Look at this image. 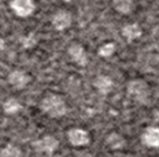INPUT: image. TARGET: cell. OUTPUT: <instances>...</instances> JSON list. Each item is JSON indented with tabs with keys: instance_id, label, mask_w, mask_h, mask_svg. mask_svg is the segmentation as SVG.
Returning a JSON list of instances; mask_svg holds the SVG:
<instances>
[{
	"instance_id": "10",
	"label": "cell",
	"mask_w": 159,
	"mask_h": 157,
	"mask_svg": "<svg viewBox=\"0 0 159 157\" xmlns=\"http://www.w3.org/2000/svg\"><path fill=\"white\" fill-rule=\"evenodd\" d=\"M143 34V30L138 23L127 24L122 28V35L126 38L129 43L133 42L134 40L141 37Z\"/></svg>"
},
{
	"instance_id": "9",
	"label": "cell",
	"mask_w": 159,
	"mask_h": 157,
	"mask_svg": "<svg viewBox=\"0 0 159 157\" xmlns=\"http://www.w3.org/2000/svg\"><path fill=\"white\" fill-rule=\"evenodd\" d=\"M143 145L149 148H158L159 147V128L156 127L147 128L141 137Z\"/></svg>"
},
{
	"instance_id": "7",
	"label": "cell",
	"mask_w": 159,
	"mask_h": 157,
	"mask_svg": "<svg viewBox=\"0 0 159 157\" xmlns=\"http://www.w3.org/2000/svg\"><path fill=\"white\" fill-rule=\"evenodd\" d=\"M68 54L73 61H75L79 66H86L89 62L85 48L78 43H74L69 47Z\"/></svg>"
},
{
	"instance_id": "18",
	"label": "cell",
	"mask_w": 159,
	"mask_h": 157,
	"mask_svg": "<svg viewBox=\"0 0 159 157\" xmlns=\"http://www.w3.org/2000/svg\"><path fill=\"white\" fill-rule=\"evenodd\" d=\"M5 48V40L3 38H0V50H3Z\"/></svg>"
},
{
	"instance_id": "17",
	"label": "cell",
	"mask_w": 159,
	"mask_h": 157,
	"mask_svg": "<svg viewBox=\"0 0 159 157\" xmlns=\"http://www.w3.org/2000/svg\"><path fill=\"white\" fill-rule=\"evenodd\" d=\"M21 44L22 46L25 47V48H30V47H33L36 42H37V39L35 37V35L34 34H29L26 37H23L21 39Z\"/></svg>"
},
{
	"instance_id": "4",
	"label": "cell",
	"mask_w": 159,
	"mask_h": 157,
	"mask_svg": "<svg viewBox=\"0 0 159 157\" xmlns=\"http://www.w3.org/2000/svg\"><path fill=\"white\" fill-rule=\"evenodd\" d=\"M10 7L20 18H26L32 15L35 9L33 0H12L10 2Z\"/></svg>"
},
{
	"instance_id": "2",
	"label": "cell",
	"mask_w": 159,
	"mask_h": 157,
	"mask_svg": "<svg viewBox=\"0 0 159 157\" xmlns=\"http://www.w3.org/2000/svg\"><path fill=\"white\" fill-rule=\"evenodd\" d=\"M128 94L133 101L145 104L149 101L151 90L144 80L135 79L128 84Z\"/></svg>"
},
{
	"instance_id": "16",
	"label": "cell",
	"mask_w": 159,
	"mask_h": 157,
	"mask_svg": "<svg viewBox=\"0 0 159 157\" xmlns=\"http://www.w3.org/2000/svg\"><path fill=\"white\" fill-rule=\"evenodd\" d=\"M115 51H116V45L114 43H107V44H104L103 46H102L99 48L98 54L101 57L107 58V57L112 56Z\"/></svg>"
},
{
	"instance_id": "13",
	"label": "cell",
	"mask_w": 159,
	"mask_h": 157,
	"mask_svg": "<svg viewBox=\"0 0 159 157\" xmlns=\"http://www.w3.org/2000/svg\"><path fill=\"white\" fill-rule=\"evenodd\" d=\"M21 107L22 106L20 103V101L13 98L7 100L3 104V110L7 114H13L18 113L21 109Z\"/></svg>"
},
{
	"instance_id": "1",
	"label": "cell",
	"mask_w": 159,
	"mask_h": 157,
	"mask_svg": "<svg viewBox=\"0 0 159 157\" xmlns=\"http://www.w3.org/2000/svg\"><path fill=\"white\" fill-rule=\"evenodd\" d=\"M41 111L51 118H61L67 113L63 99L57 94H48L40 102Z\"/></svg>"
},
{
	"instance_id": "14",
	"label": "cell",
	"mask_w": 159,
	"mask_h": 157,
	"mask_svg": "<svg viewBox=\"0 0 159 157\" xmlns=\"http://www.w3.org/2000/svg\"><path fill=\"white\" fill-rule=\"evenodd\" d=\"M107 143L112 149H120L125 145V140L116 133H112L107 138Z\"/></svg>"
},
{
	"instance_id": "11",
	"label": "cell",
	"mask_w": 159,
	"mask_h": 157,
	"mask_svg": "<svg viewBox=\"0 0 159 157\" xmlns=\"http://www.w3.org/2000/svg\"><path fill=\"white\" fill-rule=\"evenodd\" d=\"M94 87L98 89V91L102 95H107L110 93L114 87L113 80L106 75H99L93 83Z\"/></svg>"
},
{
	"instance_id": "8",
	"label": "cell",
	"mask_w": 159,
	"mask_h": 157,
	"mask_svg": "<svg viewBox=\"0 0 159 157\" xmlns=\"http://www.w3.org/2000/svg\"><path fill=\"white\" fill-rule=\"evenodd\" d=\"M7 82L16 89L24 88L30 82V76L20 70L12 71L7 76Z\"/></svg>"
},
{
	"instance_id": "12",
	"label": "cell",
	"mask_w": 159,
	"mask_h": 157,
	"mask_svg": "<svg viewBox=\"0 0 159 157\" xmlns=\"http://www.w3.org/2000/svg\"><path fill=\"white\" fill-rule=\"evenodd\" d=\"M113 7L120 14L128 15L132 12L134 2L133 0H113Z\"/></svg>"
},
{
	"instance_id": "15",
	"label": "cell",
	"mask_w": 159,
	"mask_h": 157,
	"mask_svg": "<svg viewBox=\"0 0 159 157\" xmlns=\"http://www.w3.org/2000/svg\"><path fill=\"white\" fill-rule=\"evenodd\" d=\"M0 157H21V152L17 146L7 144L0 151Z\"/></svg>"
},
{
	"instance_id": "5",
	"label": "cell",
	"mask_w": 159,
	"mask_h": 157,
	"mask_svg": "<svg viewBox=\"0 0 159 157\" xmlns=\"http://www.w3.org/2000/svg\"><path fill=\"white\" fill-rule=\"evenodd\" d=\"M69 142L75 147L85 146L89 143L90 138L89 133L81 128H72L67 132Z\"/></svg>"
},
{
	"instance_id": "6",
	"label": "cell",
	"mask_w": 159,
	"mask_h": 157,
	"mask_svg": "<svg viewBox=\"0 0 159 157\" xmlns=\"http://www.w3.org/2000/svg\"><path fill=\"white\" fill-rule=\"evenodd\" d=\"M72 14L70 11L61 9L57 11L52 18V25L57 31H63L72 24Z\"/></svg>"
},
{
	"instance_id": "19",
	"label": "cell",
	"mask_w": 159,
	"mask_h": 157,
	"mask_svg": "<svg viewBox=\"0 0 159 157\" xmlns=\"http://www.w3.org/2000/svg\"><path fill=\"white\" fill-rule=\"evenodd\" d=\"M64 2H66V3H71V2H73L74 0H63Z\"/></svg>"
},
{
	"instance_id": "3",
	"label": "cell",
	"mask_w": 159,
	"mask_h": 157,
	"mask_svg": "<svg viewBox=\"0 0 159 157\" xmlns=\"http://www.w3.org/2000/svg\"><path fill=\"white\" fill-rule=\"evenodd\" d=\"M33 147L37 153L52 155L59 147V141L52 136H46L41 140L33 142Z\"/></svg>"
}]
</instances>
